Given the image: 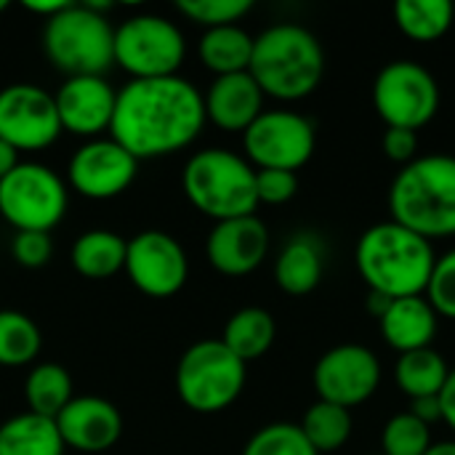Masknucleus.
<instances>
[{"label":"nucleus","mask_w":455,"mask_h":455,"mask_svg":"<svg viewBox=\"0 0 455 455\" xmlns=\"http://www.w3.org/2000/svg\"><path fill=\"white\" fill-rule=\"evenodd\" d=\"M205 123L203 93L181 75L131 80L117 91L109 136L136 160H155L187 149Z\"/></svg>","instance_id":"f257e3e1"},{"label":"nucleus","mask_w":455,"mask_h":455,"mask_svg":"<svg viewBox=\"0 0 455 455\" xmlns=\"http://www.w3.org/2000/svg\"><path fill=\"white\" fill-rule=\"evenodd\" d=\"M435 261L432 243L392 219L368 227L355 251L363 283L387 299L424 296Z\"/></svg>","instance_id":"f03ea898"},{"label":"nucleus","mask_w":455,"mask_h":455,"mask_svg":"<svg viewBox=\"0 0 455 455\" xmlns=\"http://www.w3.org/2000/svg\"><path fill=\"white\" fill-rule=\"evenodd\" d=\"M264 96L299 101L317 91L325 75V51L317 35L301 24H272L253 37L248 67Z\"/></svg>","instance_id":"7ed1b4c3"},{"label":"nucleus","mask_w":455,"mask_h":455,"mask_svg":"<svg viewBox=\"0 0 455 455\" xmlns=\"http://www.w3.org/2000/svg\"><path fill=\"white\" fill-rule=\"evenodd\" d=\"M392 221L432 240L455 235V157L424 155L408 163L389 187Z\"/></svg>","instance_id":"20e7f679"},{"label":"nucleus","mask_w":455,"mask_h":455,"mask_svg":"<svg viewBox=\"0 0 455 455\" xmlns=\"http://www.w3.org/2000/svg\"><path fill=\"white\" fill-rule=\"evenodd\" d=\"M181 189L187 200L213 221L253 216L259 208L256 168L243 155L221 147L200 149L187 160Z\"/></svg>","instance_id":"39448f33"},{"label":"nucleus","mask_w":455,"mask_h":455,"mask_svg":"<svg viewBox=\"0 0 455 455\" xmlns=\"http://www.w3.org/2000/svg\"><path fill=\"white\" fill-rule=\"evenodd\" d=\"M115 27L91 3H72L43 27V51L67 77L101 75L115 64Z\"/></svg>","instance_id":"423d86ee"},{"label":"nucleus","mask_w":455,"mask_h":455,"mask_svg":"<svg viewBox=\"0 0 455 455\" xmlns=\"http://www.w3.org/2000/svg\"><path fill=\"white\" fill-rule=\"evenodd\" d=\"M245 363L232 355L221 339L192 344L176 368L179 400L195 413H221L237 403L245 389Z\"/></svg>","instance_id":"0eeeda50"},{"label":"nucleus","mask_w":455,"mask_h":455,"mask_svg":"<svg viewBox=\"0 0 455 455\" xmlns=\"http://www.w3.org/2000/svg\"><path fill=\"white\" fill-rule=\"evenodd\" d=\"M115 64L131 80H155L179 75L187 40L176 21L160 13H136L115 27Z\"/></svg>","instance_id":"6e6552de"},{"label":"nucleus","mask_w":455,"mask_h":455,"mask_svg":"<svg viewBox=\"0 0 455 455\" xmlns=\"http://www.w3.org/2000/svg\"><path fill=\"white\" fill-rule=\"evenodd\" d=\"M69 205V187L43 163H19L0 181V216L16 232H51Z\"/></svg>","instance_id":"1a4fd4ad"},{"label":"nucleus","mask_w":455,"mask_h":455,"mask_svg":"<svg viewBox=\"0 0 455 455\" xmlns=\"http://www.w3.org/2000/svg\"><path fill=\"white\" fill-rule=\"evenodd\" d=\"M371 96L387 128L419 131L440 112V83L413 59H395L384 64L373 80Z\"/></svg>","instance_id":"9d476101"},{"label":"nucleus","mask_w":455,"mask_h":455,"mask_svg":"<svg viewBox=\"0 0 455 455\" xmlns=\"http://www.w3.org/2000/svg\"><path fill=\"white\" fill-rule=\"evenodd\" d=\"M317 136L309 117L293 109H264L243 133L245 160L256 168L299 171L315 155Z\"/></svg>","instance_id":"9b49d317"},{"label":"nucleus","mask_w":455,"mask_h":455,"mask_svg":"<svg viewBox=\"0 0 455 455\" xmlns=\"http://www.w3.org/2000/svg\"><path fill=\"white\" fill-rule=\"evenodd\" d=\"M61 136L53 93L35 83H13L0 91V139L21 152L48 149Z\"/></svg>","instance_id":"f8f14e48"},{"label":"nucleus","mask_w":455,"mask_h":455,"mask_svg":"<svg viewBox=\"0 0 455 455\" xmlns=\"http://www.w3.org/2000/svg\"><path fill=\"white\" fill-rule=\"evenodd\" d=\"M312 381L323 403L352 411L379 392L381 363L376 352L363 344H339L317 360Z\"/></svg>","instance_id":"ddd939ff"},{"label":"nucleus","mask_w":455,"mask_h":455,"mask_svg":"<svg viewBox=\"0 0 455 455\" xmlns=\"http://www.w3.org/2000/svg\"><path fill=\"white\" fill-rule=\"evenodd\" d=\"M123 272L144 296L171 299L187 285L189 259L173 235L163 229H144L128 240Z\"/></svg>","instance_id":"4468645a"},{"label":"nucleus","mask_w":455,"mask_h":455,"mask_svg":"<svg viewBox=\"0 0 455 455\" xmlns=\"http://www.w3.org/2000/svg\"><path fill=\"white\" fill-rule=\"evenodd\" d=\"M139 173V160L112 136L88 139L75 149L67 165V187L88 200H112L123 195Z\"/></svg>","instance_id":"2eb2a0df"},{"label":"nucleus","mask_w":455,"mask_h":455,"mask_svg":"<svg viewBox=\"0 0 455 455\" xmlns=\"http://www.w3.org/2000/svg\"><path fill=\"white\" fill-rule=\"evenodd\" d=\"M56 112L61 120V131H69L75 136L99 139L104 131H109L117 104V91L109 85L101 75H83V77H67L64 85L53 93Z\"/></svg>","instance_id":"dca6fc26"},{"label":"nucleus","mask_w":455,"mask_h":455,"mask_svg":"<svg viewBox=\"0 0 455 455\" xmlns=\"http://www.w3.org/2000/svg\"><path fill=\"white\" fill-rule=\"evenodd\" d=\"M267 253L269 229L256 213L216 221L205 240V256L211 267L227 277H245L256 272L264 264Z\"/></svg>","instance_id":"f3484780"},{"label":"nucleus","mask_w":455,"mask_h":455,"mask_svg":"<svg viewBox=\"0 0 455 455\" xmlns=\"http://www.w3.org/2000/svg\"><path fill=\"white\" fill-rule=\"evenodd\" d=\"M53 421L64 440V448L77 453H107L117 445L123 435L120 411L109 400L96 395L72 397L69 405Z\"/></svg>","instance_id":"a211bd4d"},{"label":"nucleus","mask_w":455,"mask_h":455,"mask_svg":"<svg viewBox=\"0 0 455 455\" xmlns=\"http://www.w3.org/2000/svg\"><path fill=\"white\" fill-rule=\"evenodd\" d=\"M264 91L251 72L221 75L203 93L205 117L227 133H245L251 123L264 112Z\"/></svg>","instance_id":"6ab92c4d"},{"label":"nucleus","mask_w":455,"mask_h":455,"mask_svg":"<svg viewBox=\"0 0 455 455\" xmlns=\"http://www.w3.org/2000/svg\"><path fill=\"white\" fill-rule=\"evenodd\" d=\"M437 320H440L437 312L424 296H408V299H395L389 304V309L379 320V328L384 341L395 352L405 355L432 347L437 336Z\"/></svg>","instance_id":"aec40b11"},{"label":"nucleus","mask_w":455,"mask_h":455,"mask_svg":"<svg viewBox=\"0 0 455 455\" xmlns=\"http://www.w3.org/2000/svg\"><path fill=\"white\" fill-rule=\"evenodd\" d=\"M325 275V248L317 235L301 232L291 237L277 261H275V280L280 291L291 296H307L312 293Z\"/></svg>","instance_id":"412c9836"},{"label":"nucleus","mask_w":455,"mask_h":455,"mask_svg":"<svg viewBox=\"0 0 455 455\" xmlns=\"http://www.w3.org/2000/svg\"><path fill=\"white\" fill-rule=\"evenodd\" d=\"M128 243L112 229L83 232L69 251L72 267L85 280H109L125 269Z\"/></svg>","instance_id":"4be33fe9"},{"label":"nucleus","mask_w":455,"mask_h":455,"mask_svg":"<svg viewBox=\"0 0 455 455\" xmlns=\"http://www.w3.org/2000/svg\"><path fill=\"white\" fill-rule=\"evenodd\" d=\"M197 56L203 67L213 72L216 77L248 72L251 56H253V35L243 29L240 24L205 29L197 43Z\"/></svg>","instance_id":"5701e85b"},{"label":"nucleus","mask_w":455,"mask_h":455,"mask_svg":"<svg viewBox=\"0 0 455 455\" xmlns=\"http://www.w3.org/2000/svg\"><path fill=\"white\" fill-rule=\"evenodd\" d=\"M64 451L53 419L27 411L0 424V455H64Z\"/></svg>","instance_id":"b1692460"},{"label":"nucleus","mask_w":455,"mask_h":455,"mask_svg":"<svg viewBox=\"0 0 455 455\" xmlns=\"http://www.w3.org/2000/svg\"><path fill=\"white\" fill-rule=\"evenodd\" d=\"M275 336H277L275 317L261 307H245L227 320L221 341L232 355H237L248 365L251 360H259L272 349Z\"/></svg>","instance_id":"393cba45"},{"label":"nucleus","mask_w":455,"mask_h":455,"mask_svg":"<svg viewBox=\"0 0 455 455\" xmlns=\"http://www.w3.org/2000/svg\"><path fill=\"white\" fill-rule=\"evenodd\" d=\"M451 376V368L445 363V357L427 347V349H416V352H405L400 355L397 365H395V379L397 387L411 397H437L445 387Z\"/></svg>","instance_id":"a878e982"},{"label":"nucleus","mask_w":455,"mask_h":455,"mask_svg":"<svg viewBox=\"0 0 455 455\" xmlns=\"http://www.w3.org/2000/svg\"><path fill=\"white\" fill-rule=\"evenodd\" d=\"M455 8L451 0H397L395 24L400 32L419 43L440 40L453 27Z\"/></svg>","instance_id":"bb28decb"},{"label":"nucleus","mask_w":455,"mask_h":455,"mask_svg":"<svg viewBox=\"0 0 455 455\" xmlns=\"http://www.w3.org/2000/svg\"><path fill=\"white\" fill-rule=\"evenodd\" d=\"M299 429L307 437V443L317 451V455L336 453L352 437V429H355L352 411H347L341 405H333V403L317 400L315 405L307 408Z\"/></svg>","instance_id":"cd10ccee"},{"label":"nucleus","mask_w":455,"mask_h":455,"mask_svg":"<svg viewBox=\"0 0 455 455\" xmlns=\"http://www.w3.org/2000/svg\"><path fill=\"white\" fill-rule=\"evenodd\" d=\"M24 397H27L29 413L56 419L75 397L72 379L56 363H37L24 381Z\"/></svg>","instance_id":"c85d7f7f"},{"label":"nucleus","mask_w":455,"mask_h":455,"mask_svg":"<svg viewBox=\"0 0 455 455\" xmlns=\"http://www.w3.org/2000/svg\"><path fill=\"white\" fill-rule=\"evenodd\" d=\"M43 333L32 317L16 309L0 312V368H21L37 360Z\"/></svg>","instance_id":"c756f323"},{"label":"nucleus","mask_w":455,"mask_h":455,"mask_svg":"<svg viewBox=\"0 0 455 455\" xmlns=\"http://www.w3.org/2000/svg\"><path fill=\"white\" fill-rule=\"evenodd\" d=\"M432 427H427L408 411L392 416L381 432L384 455H424L432 448Z\"/></svg>","instance_id":"7c9ffc66"},{"label":"nucleus","mask_w":455,"mask_h":455,"mask_svg":"<svg viewBox=\"0 0 455 455\" xmlns=\"http://www.w3.org/2000/svg\"><path fill=\"white\" fill-rule=\"evenodd\" d=\"M243 455H317L307 443L299 424L277 421L261 427L243 448Z\"/></svg>","instance_id":"2f4dec72"},{"label":"nucleus","mask_w":455,"mask_h":455,"mask_svg":"<svg viewBox=\"0 0 455 455\" xmlns=\"http://www.w3.org/2000/svg\"><path fill=\"white\" fill-rule=\"evenodd\" d=\"M176 8L195 24L213 29V27L237 24L253 8V3L251 0H181L176 3Z\"/></svg>","instance_id":"473e14b6"},{"label":"nucleus","mask_w":455,"mask_h":455,"mask_svg":"<svg viewBox=\"0 0 455 455\" xmlns=\"http://www.w3.org/2000/svg\"><path fill=\"white\" fill-rule=\"evenodd\" d=\"M424 299L432 304L437 317L455 320V248L437 256L432 277L424 291Z\"/></svg>","instance_id":"72a5a7b5"},{"label":"nucleus","mask_w":455,"mask_h":455,"mask_svg":"<svg viewBox=\"0 0 455 455\" xmlns=\"http://www.w3.org/2000/svg\"><path fill=\"white\" fill-rule=\"evenodd\" d=\"M299 192V176L293 171H275V168H264L256 171V197L259 205H283L288 200H293Z\"/></svg>","instance_id":"f704fd0d"},{"label":"nucleus","mask_w":455,"mask_h":455,"mask_svg":"<svg viewBox=\"0 0 455 455\" xmlns=\"http://www.w3.org/2000/svg\"><path fill=\"white\" fill-rule=\"evenodd\" d=\"M11 256L27 269L45 267L53 256V240L48 232H16L11 240Z\"/></svg>","instance_id":"c9c22d12"},{"label":"nucleus","mask_w":455,"mask_h":455,"mask_svg":"<svg viewBox=\"0 0 455 455\" xmlns=\"http://www.w3.org/2000/svg\"><path fill=\"white\" fill-rule=\"evenodd\" d=\"M381 149L392 163H400L403 168L419 157V131L408 128H387L381 139Z\"/></svg>","instance_id":"e433bc0d"},{"label":"nucleus","mask_w":455,"mask_h":455,"mask_svg":"<svg viewBox=\"0 0 455 455\" xmlns=\"http://www.w3.org/2000/svg\"><path fill=\"white\" fill-rule=\"evenodd\" d=\"M419 421H424L427 427H432L435 421H443V413H440V397H419V400H411V411Z\"/></svg>","instance_id":"4c0bfd02"},{"label":"nucleus","mask_w":455,"mask_h":455,"mask_svg":"<svg viewBox=\"0 0 455 455\" xmlns=\"http://www.w3.org/2000/svg\"><path fill=\"white\" fill-rule=\"evenodd\" d=\"M440 397V413H443V421L451 427V432H455V371H451L443 392L437 395Z\"/></svg>","instance_id":"58836bf2"},{"label":"nucleus","mask_w":455,"mask_h":455,"mask_svg":"<svg viewBox=\"0 0 455 455\" xmlns=\"http://www.w3.org/2000/svg\"><path fill=\"white\" fill-rule=\"evenodd\" d=\"M69 5V0H27L24 8L43 16V21H48L51 16H56L59 11H64Z\"/></svg>","instance_id":"ea45409f"},{"label":"nucleus","mask_w":455,"mask_h":455,"mask_svg":"<svg viewBox=\"0 0 455 455\" xmlns=\"http://www.w3.org/2000/svg\"><path fill=\"white\" fill-rule=\"evenodd\" d=\"M21 160H19V152L11 147V144H5L3 139H0V181L19 165Z\"/></svg>","instance_id":"a19ab883"},{"label":"nucleus","mask_w":455,"mask_h":455,"mask_svg":"<svg viewBox=\"0 0 455 455\" xmlns=\"http://www.w3.org/2000/svg\"><path fill=\"white\" fill-rule=\"evenodd\" d=\"M395 299H387V296H381V293H373V291H368V301H365V309L376 317V320H381L384 317V312L389 309V304H392Z\"/></svg>","instance_id":"79ce46f5"},{"label":"nucleus","mask_w":455,"mask_h":455,"mask_svg":"<svg viewBox=\"0 0 455 455\" xmlns=\"http://www.w3.org/2000/svg\"><path fill=\"white\" fill-rule=\"evenodd\" d=\"M424 455H455V440H443V443H432V448Z\"/></svg>","instance_id":"37998d69"},{"label":"nucleus","mask_w":455,"mask_h":455,"mask_svg":"<svg viewBox=\"0 0 455 455\" xmlns=\"http://www.w3.org/2000/svg\"><path fill=\"white\" fill-rule=\"evenodd\" d=\"M5 8H8V3H5V0H0V13H3Z\"/></svg>","instance_id":"c03bdc74"},{"label":"nucleus","mask_w":455,"mask_h":455,"mask_svg":"<svg viewBox=\"0 0 455 455\" xmlns=\"http://www.w3.org/2000/svg\"><path fill=\"white\" fill-rule=\"evenodd\" d=\"M379 455H384V453H379Z\"/></svg>","instance_id":"a18cd8bd"}]
</instances>
